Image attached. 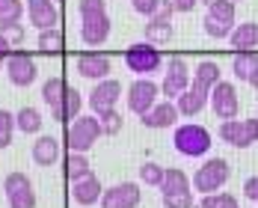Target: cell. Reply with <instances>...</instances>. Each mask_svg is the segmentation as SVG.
I'll use <instances>...</instances> for the list:
<instances>
[{
  "instance_id": "1",
  "label": "cell",
  "mask_w": 258,
  "mask_h": 208,
  "mask_svg": "<svg viewBox=\"0 0 258 208\" xmlns=\"http://www.w3.org/2000/svg\"><path fill=\"white\" fill-rule=\"evenodd\" d=\"M98 137H104L101 131V119L95 116V113H80L78 119H72L69 122V128H66V146H69V152H89L95 143H98Z\"/></svg>"
},
{
  "instance_id": "2",
  "label": "cell",
  "mask_w": 258,
  "mask_h": 208,
  "mask_svg": "<svg viewBox=\"0 0 258 208\" xmlns=\"http://www.w3.org/2000/svg\"><path fill=\"white\" fill-rule=\"evenodd\" d=\"M172 143H175V152L184 158H202L208 155L214 137L205 125H196V122H187V125H178L175 134H172Z\"/></svg>"
},
{
  "instance_id": "3",
  "label": "cell",
  "mask_w": 258,
  "mask_h": 208,
  "mask_svg": "<svg viewBox=\"0 0 258 208\" xmlns=\"http://www.w3.org/2000/svg\"><path fill=\"white\" fill-rule=\"evenodd\" d=\"M232 179V167L226 158H208L205 164L193 173V190L196 193H217Z\"/></svg>"
},
{
  "instance_id": "4",
  "label": "cell",
  "mask_w": 258,
  "mask_h": 208,
  "mask_svg": "<svg viewBox=\"0 0 258 208\" xmlns=\"http://www.w3.org/2000/svg\"><path fill=\"white\" fill-rule=\"evenodd\" d=\"M125 66L137 78H149L163 66V54L157 51L155 42H137V45H131L125 51Z\"/></svg>"
},
{
  "instance_id": "5",
  "label": "cell",
  "mask_w": 258,
  "mask_h": 208,
  "mask_svg": "<svg viewBox=\"0 0 258 208\" xmlns=\"http://www.w3.org/2000/svg\"><path fill=\"white\" fill-rule=\"evenodd\" d=\"M190 83H193V72H190L187 60L184 57H169L166 60V72H163V83H160V95H166L172 101Z\"/></svg>"
},
{
  "instance_id": "6",
  "label": "cell",
  "mask_w": 258,
  "mask_h": 208,
  "mask_svg": "<svg viewBox=\"0 0 258 208\" xmlns=\"http://www.w3.org/2000/svg\"><path fill=\"white\" fill-rule=\"evenodd\" d=\"M3 193H6V202L9 208H36V190H33V182L30 176L15 170L3 179Z\"/></svg>"
},
{
  "instance_id": "7",
  "label": "cell",
  "mask_w": 258,
  "mask_h": 208,
  "mask_svg": "<svg viewBox=\"0 0 258 208\" xmlns=\"http://www.w3.org/2000/svg\"><path fill=\"white\" fill-rule=\"evenodd\" d=\"M157 95H160V86H157L155 80H152V78H137V80L128 86V95H125V101H128V110H131V113L143 116V113H149V110L157 104Z\"/></svg>"
},
{
  "instance_id": "8",
  "label": "cell",
  "mask_w": 258,
  "mask_h": 208,
  "mask_svg": "<svg viewBox=\"0 0 258 208\" xmlns=\"http://www.w3.org/2000/svg\"><path fill=\"white\" fill-rule=\"evenodd\" d=\"M211 107H214V116L217 119H237L240 113V101H237V89L229 80H220L214 89H211Z\"/></svg>"
},
{
  "instance_id": "9",
  "label": "cell",
  "mask_w": 258,
  "mask_h": 208,
  "mask_svg": "<svg viewBox=\"0 0 258 208\" xmlns=\"http://www.w3.org/2000/svg\"><path fill=\"white\" fill-rule=\"evenodd\" d=\"M122 98V83L116 78H104V80H95V86H92V92H89V107H92V113L98 116V113H107V110H113L116 104Z\"/></svg>"
},
{
  "instance_id": "10",
  "label": "cell",
  "mask_w": 258,
  "mask_h": 208,
  "mask_svg": "<svg viewBox=\"0 0 258 208\" xmlns=\"http://www.w3.org/2000/svg\"><path fill=\"white\" fill-rule=\"evenodd\" d=\"M143 199V190L137 182H119L113 187H104L101 208H137Z\"/></svg>"
},
{
  "instance_id": "11",
  "label": "cell",
  "mask_w": 258,
  "mask_h": 208,
  "mask_svg": "<svg viewBox=\"0 0 258 208\" xmlns=\"http://www.w3.org/2000/svg\"><path fill=\"white\" fill-rule=\"evenodd\" d=\"M172 15H175L172 0H163L160 12L152 15V18H149V24H146V42H155V45L169 42V39H172Z\"/></svg>"
},
{
  "instance_id": "12",
  "label": "cell",
  "mask_w": 258,
  "mask_h": 208,
  "mask_svg": "<svg viewBox=\"0 0 258 208\" xmlns=\"http://www.w3.org/2000/svg\"><path fill=\"white\" fill-rule=\"evenodd\" d=\"M39 75V69H36V60L30 57V54H12L9 60H6V78L12 86H30L33 80Z\"/></svg>"
},
{
  "instance_id": "13",
  "label": "cell",
  "mask_w": 258,
  "mask_h": 208,
  "mask_svg": "<svg viewBox=\"0 0 258 208\" xmlns=\"http://www.w3.org/2000/svg\"><path fill=\"white\" fill-rule=\"evenodd\" d=\"M110 30H113V21H110L107 12H101V15H89V18H80V39H83V45H89V48L104 45V42L110 39Z\"/></svg>"
},
{
  "instance_id": "14",
  "label": "cell",
  "mask_w": 258,
  "mask_h": 208,
  "mask_svg": "<svg viewBox=\"0 0 258 208\" xmlns=\"http://www.w3.org/2000/svg\"><path fill=\"white\" fill-rule=\"evenodd\" d=\"M75 69H78L80 78H86V80H104V78H110L113 63H110L107 54L89 51V54H80L78 60H75Z\"/></svg>"
},
{
  "instance_id": "15",
  "label": "cell",
  "mask_w": 258,
  "mask_h": 208,
  "mask_svg": "<svg viewBox=\"0 0 258 208\" xmlns=\"http://www.w3.org/2000/svg\"><path fill=\"white\" fill-rule=\"evenodd\" d=\"M208 104H211V89L199 86V83H190L178 98H175V107H178L181 116H199Z\"/></svg>"
},
{
  "instance_id": "16",
  "label": "cell",
  "mask_w": 258,
  "mask_h": 208,
  "mask_svg": "<svg viewBox=\"0 0 258 208\" xmlns=\"http://www.w3.org/2000/svg\"><path fill=\"white\" fill-rule=\"evenodd\" d=\"M178 107H175V101H157L149 113H143L140 116V122L146 125V128H152V131H160V128H172L175 122H178Z\"/></svg>"
},
{
  "instance_id": "17",
  "label": "cell",
  "mask_w": 258,
  "mask_h": 208,
  "mask_svg": "<svg viewBox=\"0 0 258 208\" xmlns=\"http://www.w3.org/2000/svg\"><path fill=\"white\" fill-rule=\"evenodd\" d=\"M27 18L36 30H51L59 21L56 0H27Z\"/></svg>"
},
{
  "instance_id": "18",
  "label": "cell",
  "mask_w": 258,
  "mask_h": 208,
  "mask_svg": "<svg viewBox=\"0 0 258 208\" xmlns=\"http://www.w3.org/2000/svg\"><path fill=\"white\" fill-rule=\"evenodd\" d=\"M101 196H104V184L92 173L86 179H80V182H72V199L78 205L89 208V205H95V202H101Z\"/></svg>"
},
{
  "instance_id": "19",
  "label": "cell",
  "mask_w": 258,
  "mask_h": 208,
  "mask_svg": "<svg viewBox=\"0 0 258 208\" xmlns=\"http://www.w3.org/2000/svg\"><path fill=\"white\" fill-rule=\"evenodd\" d=\"M80 107H83V95H80L75 86H69L66 95H62V101L51 107V119L53 122H72V119L80 116Z\"/></svg>"
},
{
  "instance_id": "20",
  "label": "cell",
  "mask_w": 258,
  "mask_h": 208,
  "mask_svg": "<svg viewBox=\"0 0 258 208\" xmlns=\"http://www.w3.org/2000/svg\"><path fill=\"white\" fill-rule=\"evenodd\" d=\"M33 161H36L39 167H53V164L59 161V140L51 137V134L39 137V140L33 143Z\"/></svg>"
},
{
  "instance_id": "21",
  "label": "cell",
  "mask_w": 258,
  "mask_h": 208,
  "mask_svg": "<svg viewBox=\"0 0 258 208\" xmlns=\"http://www.w3.org/2000/svg\"><path fill=\"white\" fill-rule=\"evenodd\" d=\"M229 42H232L234 51H252V48H258V21L237 24L232 30V36H229Z\"/></svg>"
},
{
  "instance_id": "22",
  "label": "cell",
  "mask_w": 258,
  "mask_h": 208,
  "mask_svg": "<svg viewBox=\"0 0 258 208\" xmlns=\"http://www.w3.org/2000/svg\"><path fill=\"white\" fill-rule=\"evenodd\" d=\"M255 72H258V54L255 51H237L232 57V75L240 83H249Z\"/></svg>"
},
{
  "instance_id": "23",
  "label": "cell",
  "mask_w": 258,
  "mask_h": 208,
  "mask_svg": "<svg viewBox=\"0 0 258 208\" xmlns=\"http://www.w3.org/2000/svg\"><path fill=\"white\" fill-rule=\"evenodd\" d=\"M220 140L223 143H229L234 149H249V143H246V134H243V119H223L220 122Z\"/></svg>"
},
{
  "instance_id": "24",
  "label": "cell",
  "mask_w": 258,
  "mask_h": 208,
  "mask_svg": "<svg viewBox=\"0 0 258 208\" xmlns=\"http://www.w3.org/2000/svg\"><path fill=\"white\" fill-rule=\"evenodd\" d=\"M193 182H190V176L178 170V167H169L166 173H163V182H160V193H181V190H190Z\"/></svg>"
},
{
  "instance_id": "25",
  "label": "cell",
  "mask_w": 258,
  "mask_h": 208,
  "mask_svg": "<svg viewBox=\"0 0 258 208\" xmlns=\"http://www.w3.org/2000/svg\"><path fill=\"white\" fill-rule=\"evenodd\" d=\"M62 170H66V179H69V182H80V179H86V176L92 173V167H89V161H86L83 152H69Z\"/></svg>"
},
{
  "instance_id": "26",
  "label": "cell",
  "mask_w": 258,
  "mask_h": 208,
  "mask_svg": "<svg viewBox=\"0 0 258 208\" xmlns=\"http://www.w3.org/2000/svg\"><path fill=\"white\" fill-rule=\"evenodd\" d=\"M193 83H199V86H205V89H214V86L220 83V66H217L214 60L196 63V69H193Z\"/></svg>"
},
{
  "instance_id": "27",
  "label": "cell",
  "mask_w": 258,
  "mask_h": 208,
  "mask_svg": "<svg viewBox=\"0 0 258 208\" xmlns=\"http://www.w3.org/2000/svg\"><path fill=\"white\" fill-rule=\"evenodd\" d=\"M42 113L36 110V107H21L18 113H15V125H18V131L21 134H39L42 131Z\"/></svg>"
},
{
  "instance_id": "28",
  "label": "cell",
  "mask_w": 258,
  "mask_h": 208,
  "mask_svg": "<svg viewBox=\"0 0 258 208\" xmlns=\"http://www.w3.org/2000/svg\"><path fill=\"white\" fill-rule=\"evenodd\" d=\"M62 33L56 30V27H51V30H39V39H36V48L42 54H48V57H53V54L62 51Z\"/></svg>"
},
{
  "instance_id": "29",
  "label": "cell",
  "mask_w": 258,
  "mask_h": 208,
  "mask_svg": "<svg viewBox=\"0 0 258 208\" xmlns=\"http://www.w3.org/2000/svg\"><path fill=\"white\" fill-rule=\"evenodd\" d=\"M66 89H69V83H66L62 78H48L45 83H42V101L48 104V107L59 104L62 95H66Z\"/></svg>"
},
{
  "instance_id": "30",
  "label": "cell",
  "mask_w": 258,
  "mask_h": 208,
  "mask_svg": "<svg viewBox=\"0 0 258 208\" xmlns=\"http://www.w3.org/2000/svg\"><path fill=\"white\" fill-rule=\"evenodd\" d=\"M196 208H237L234 193L217 190V193H202V199L196 202Z\"/></svg>"
},
{
  "instance_id": "31",
  "label": "cell",
  "mask_w": 258,
  "mask_h": 208,
  "mask_svg": "<svg viewBox=\"0 0 258 208\" xmlns=\"http://www.w3.org/2000/svg\"><path fill=\"white\" fill-rule=\"evenodd\" d=\"M163 173H166V167H160V164H155V161H146V164L140 167V182L149 184V187H160Z\"/></svg>"
},
{
  "instance_id": "32",
  "label": "cell",
  "mask_w": 258,
  "mask_h": 208,
  "mask_svg": "<svg viewBox=\"0 0 258 208\" xmlns=\"http://www.w3.org/2000/svg\"><path fill=\"white\" fill-rule=\"evenodd\" d=\"M24 15V3L21 0H0V24H15Z\"/></svg>"
},
{
  "instance_id": "33",
  "label": "cell",
  "mask_w": 258,
  "mask_h": 208,
  "mask_svg": "<svg viewBox=\"0 0 258 208\" xmlns=\"http://www.w3.org/2000/svg\"><path fill=\"white\" fill-rule=\"evenodd\" d=\"M98 119H101V131L104 137H116L119 131H122V125H125V119H122V113L113 107V110H107V113H98Z\"/></svg>"
},
{
  "instance_id": "34",
  "label": "cell",
  "mask_w": 258,
  "mask_h": 208,
  "mask_svg": "<svg viewBox=\"0 0 258 208\" xmlns=\"http://www.w3.org/2000/svg\"><path fill=\"white\" fill-rule=\"evenodd\" d=\"M15 113H9V110H0V149H6V146H12V137H15Z\"/></svg>"
},
{
  "instance_id": "35",
  "label": "cell",
  "mask_w": 258,
  "mask_h": 208,
  "mask_svg": "<svg viewBox=\"0 0 258 208\" xmlns=\"http://www.w3.org/2000/svg\"><path fill=\"white\" fill-rule=\"evenodd\" d=\"M202 27H205V33L211 36V39H229V36H232V30H234L237 24H229V21H217V18L205 15Z\"/></svg>"
},
{
  "instance_id": "36",
  "label": "cell",
  "mask_w": 258,
  "mask_h": 208,
  "mask_svg": "<svg viewBox=\"0 0 258 208\" xmlns=\"http://www.w3.org/2000/svg\"><path fill=\"white\" fill-rule=\"evenodd\" d=\"M208 15H211V18H217V21L237 24V21H234V0H217L214 6H208Z\"/></svg>"
},
{
  "instance_id": "37",
  "label": "cell",
  "mask_w": 258,
  "mask_h": 208,
  "mask_svg": "<svg viewBox=\"0 0 258 208\" xmlns=\"http://www.w3.org/2000/svg\"><path fill=\"white\" fill-rule=\"evenodd\" d=\"M163 208H193V190L163 193Z\"/></svg>"
},
{
  "instance_id": "38",
  "label": "cell",
  "mask_w": 258,
  "mask_h": 208,
  "mask_svg": "<svg viewBox=\"0 0 258 208\" xmlns=\"http://www.w3.org/2000/svg\"><path fill=\"white\" fill-rule=\"evenodd\" d=\"M78 12H80V18L101 15V12H107V0H78Z\"/></svg>"
},
{
  "instance_id": "39",
  "label": "cell",
  "mask_w": 258,
  "mask_h": 208,
  "mask_svg": "<svg viewBox=\"0 0 258 208\" xmlns=\"http://www.w3.org/2000/svg\"><path fill=\"white\" fill-rule=\"evenodd\" d=\"M131 6H134V12H137V15L152 18V15H157V12H160L163 0H131Z\"/></svg>"
},
{
  "instance_id": "40",
  "label": "cell",
  "mask_w": 258,
  "mask_h": 208,
  "mask_svg": "<svg viewBox=\"0 0 258 208\" xmlns=\"http://www.w3.org/2000/svg\"><path fill=\"white\" fill-rule=\"evenodd\" d=\"M0 33H3L12 45H21V42H24V24H21V21H15V24H0Z\"/></svg>"
},
{
  "instance_id": "41",
  "label": "cell",
  "mask_w": 258,
  "mask_h": 208,
  "mask_svg": "<svg viewBox=\"0 0 258 208\" xmlns=\"http://www.w3.org/2000/svg\"><path fill=\"white\" fill-rule=\"evenodd\" d=\"M243 196L252 199V202H258V176H249V179L243 182Z\"/></svg>"
},
{
  "instance_id": "42",
  "label": "cell",
  "mask_w": 258,
  "mask_h": 208,
  "mask_svg": "<svg viewBox=\"0 0 258 208\" xmlns=\"http://www.w3.org/2000/svg\"><path fill=\"white\" fill-rule=\"evenodd\" d=\"M196 3H199V0H172L175 12H193V9H196Z\"/></svg>"
},
{
  "instance_id": "43",
  "label": "cell",
  "mask_w": 258,
  "mask_h": 208,
  "mask_svg": "<svg viewBox=\"0 0 258 208\" xmlns=\"http://www.w3.org/2000/svg\"><path fill=\"white\" fill-rule=\"evenodd\" d=\"M9 57H12V42L0 33V60H9Z\"/></svg>"
},
{
  "instance_id": "44",
  "label": "cell",
  "mask_w": 258,
  "mask_h": 208,
  "mask_svg": "<svg viewBox=\"0 0 258 208\" xmlns=\"http://www.w3.org/2000/svg\"><path fill=\"white\" fill-rule=\"evenodd\" d=\"M249 86H252V89H258V72L252 75V80H249Z\"/></svg>"
},
{
  "instance_id": "45",
  "label": "cell",
  "mask_w": 258,
  "mask_h": 208,
  "mask_svg": "<svg viewBox=\"0 0 258 208\" xmlns=\"http://www.w3.org/2000/svg\"><path fill=\"white\" fill-rule=\"evenodd\" d=\"M199 3H205V6H214V3H217V0H199Z\"/></svg>"
},
{
  "instance_id": "46",
  "label": "cell",
  "mask_w": 258,
  "mask_h": 208,
  "mask_svg": "<svg viewBox=\"0 0 258 208\" xmlns=\"http://www.w3.org/2000/svg\"><path fill=\"white\" fill-rule=\"evenodd\" d=\"M3 69H6V60H0V72H3Z\"/></svg>"
},
{
  "instance_id": "47",
  "label": "cell",
  "mask_w": 258,
  "mask_h": 208,
  "mask_svg": "<svg viewBox=\"0 0 258 208\" xmlns=\"http://www.w3.org/2000/svg\"><path fill=\"white\" fill-rule=\"evenodd\" d=\"M234 3H237V0H234Z\"/></svg>"
},
{
  "instance_id": "48",
  "label": "cell",
  "mask_w": 258,
  "mask_h": 208,
  "mask_svg": "<svg viewBox=\"0 0 258 208\" xmlns=\"http://www.w3.org/2000/svg\"><path fill=\"white\" fill-rule=\"evenodd\" d=\"M237 208H240V205H237Z\"/></svg>"
}]
</instances>
